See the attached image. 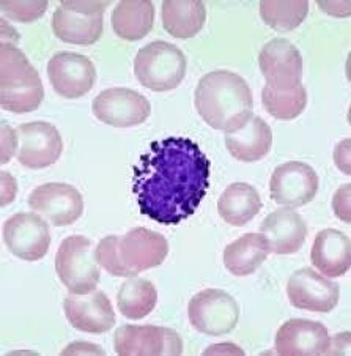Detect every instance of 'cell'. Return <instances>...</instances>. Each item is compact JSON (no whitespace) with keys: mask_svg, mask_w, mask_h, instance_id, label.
Listing matches in <instances>:
<instances>
[{"mask_svg":"<svg viewBox=\"0 0 351 356\" xmlns=\"http://www.w3.org/2000/svg\"><path fill=\"white\" fill-rule=\"evenodd\" d=\"M210 172V159L194 140L153 142L134 168V195L140 213L161 224H180L204 200Z\"/></svg>","mask_w":351,"mask_h":356,"instance_id":"obj_1","label":"cell"},{"mask_svg":"<svg viewBox=\"0 0 351 356\" xmlns=\"http://www.w3.org/2000/svg\"><path fill=\"white\" fill-rule=\"evenodd\" d=\"M195 108L211 128L234 133L252 117V90L240 74L211 71L195 88Z\"/></svg>","mask_w":351,"mask_h":356,"instance_id":"obj_2","label":"cell"},{"mask_svg":"<svg viewBox=\"0 0 351 356\" xmlns=\"http://www.w3.org/2000/svg\"><path fill=\"white\" fill-rule=\"evenodd\" d=\"M95 252L98 265L112 276L136 277L168 259L169 241L164 235L138 227L122 236L107 235L98 243Z\"/></svg>","mask_w":351,"mask_h":356,"instance_id":"obj_3","label":"cell"},{"mask_svg":"<svg viewBox=\"0 0 351 356\" xmlns=\"http://www.w3.org/2000/svg\"><path fill=\"white\" fill-rule=\"evenodd\" d=\"M44 99L38 71L16 46H0V106L15 114L37 111Z\"/></svg>","mask_w":351,"mask_h":356,"instance_id":"obj_4","label":"cell"},{"mask_svg":"<svg viewBox=\"0 0 351 356\" xmlns=\"http://www.w3.org/2000/svg\"><path fill=\"white\" fill-rule=\"evenodd\" d=\"M188 60L180 47L168 41H153L136 54L134 74L153 92H169L181 84Z\"/></svg>","mask_w":351,"mask_h":356,"instance_id":"obj_5","label":"cell"},{"mask_svg":"<svg viewBox=\"0 0 351 356\" xmlns=\"http://www.w3.org/2000/svg\"><path fill=\"white\" fill-rule=\"evenodd\" d=\"M56 271L70 293L84 295L97 290L99 268L93 241L84 235L65 238L56 256Z\"/></svg>","mask_w":351,"mask_h":356,"instance_id":"obj_6","label":"cell"},{"mask_svg":"<svg viewBox=\"0 0 351 356\" xmlns=\"http://www.w3.org/2000/svg\"><path fill=\"white\" fill-rule=\"evenodd\" d=\"M109 2H62L52 16V31L70 44H95L104 32Z\"/></svg>","mask_w":351,"mask_h":356,"instance_id":"obj_7","label":"cell"},{"mask_svg":"<svg viewBox=\"0 0 351 356\" xmlns=\"http://www.w3.org/2000/svg\"><path fill=\"white\" fill-rule=\"evenodd\" d=\"M189 322L208 336H222L235 330L240 306L235 298L219 289H206L194 295L188 306Z\"/></svg>","mask_w":351,"mask_h":356,"instance_id":"obj_8","label":"cell"},{"mask_svg":"<svg viewBox=\"0 0 351 356\" xmlns=\"http://www.w3.org/2000/svg\"><path fill=\"white\" fill-rule=\"evenodd\" d=\"M3 241L17 259L37 262L49 251V225L37 213H16L3 224Z\"/></svg>","mask_w":351,"mask_h":356,"instance_id":"obj_9","label":"cell"},{"mask_svg":"<svg viewBox=\"0 0 351 356\" xmlns=\"http://www.w3.org/2000/svg\"><path fill=\"white\" fill-rule=\"evenodd\" d=\"M97 120L115 128H129L147 122L152 114L148 99L131 88H107L101 92L92 104Z\"/></svg>","mask_w":351,"mask_h":356,"instance_id":"obj_10","label":"cell"},{"mask_svg":"<svg viewBox=\"0 0 351 356\" xmlns=\"http://www.w3.org/2000/svg\"><path fill=\"white\" fill-rule=\"evenodd\" d=\"M270 193L276 204L287 209H300L311 204L317 195L318 175L306 163H284L272 172Z\"/></svg>","mask_w":351,"mask_h":356,"instance_id":"obj_11","label":"cell"},{"mask_svg":"<svg viewBox=\"0 0 351 356\" xmlns=\"http://www.w3.org/2000/svg\"><path fill=\"white\" fill-rule=\"evenodd\" d=\"M19 150L17 161L27 169H46L57 163L63 152L58 129L47 122H31L17 127Z\"/></svg>","mask_w":351,"mask_h":356,"instance_id":"obj_12","label":"cell"},{"mask_svg":"<svg viewBox=\"0 0 351 356\" xmlns=\"http://www.w3.org/2000/svg\"><path fill=\"white\" fill-rule=\"evenodd\" d=\"M28 207L52 225L63 227L82 216L84 199L74 186L67 183H46L28 195Z\"/></svg>","mask_w":351,"mask_h":356,"instance_id":"obj_13","label":"cell"},{"mask_svg":"<svg viewBox=\"0 0 351 356\" xmlns=\"http://www.w3.org/2000/svg\"><path fill=\"white\" fill-rule=\"evenodd\" d=\"M118 355H181L183 341L175 331L154 325H123L115 331Z\"/></svg>","mask_w":351,"mask_h":356,"instance_id":"obj_14","label":"cell"},{"mask_svg":"<svg viewBox=\"0 0 351 356\" xmlns=\"http://www.w3.org/2000/svg\"><path fill=\"white\" fill-rule=\"evenodd\" d=\"M47 76L60 97L74 99L92 90L97 81V68L85 56L57 52L47 63Z\"/></svg>","mask_w":351,"mask_h":356,"instance_id":"obj_15","label":"cell"},{"mask_svg":"<svg viewBox=\"0 0 351 356\" xmlns=\"http://www.w3.org/2000/svg\"><path fill=\"white\" fill-rule=\"evenodd\" d=\"M259 65L268 87L287 90L301 86L302 57L288 40L276 38L266 43L260 51Z\"/></svg>","mask_w":351,"mask_h":356,"instance_id":"obj_16","label":"cell"},{"mask_svg":"<svg viewBox=\"0 0 351 356\" xmlns=\"http://www.w3.org/2000/svg\"><path fill=\"white\" fill-rule=\"evenodd\" d=\"M290 305L311 312H331L338 302V286L312 268L295 271L287 282Z\"/></svg>","mask_w":351,"mask_h":356,"instance_id":"obj_17","label":"cell"},{"mask_svg":"<svg viewBox=\"0 0 351 356\" xmlns=\"http://www.w3.org/2000/svg\"><path fill=\"white\" fill-rule=\"evenodd\" d=\"M65 316L76 330L84 333H107L115 325V312L111 300L101 290L90 293H70L65 298Z\"/></svg>","mask_w":351,"mask_h":356,"instance_id":"obj_18","label":"cell"},{"mask_svg":"<svg viewBox=\"0 0 351 356\" xmlns=\"http://www.w3.org/2000/svg\"><path fill=\"white\" fill-rule=\"evenodd\" d=\"M329 342L331 336L323 323L291 318L277 330L275 348L279 355H325Z\"/></svg>","mask_w":351,"mask_h":356,"instance_id":"obj_19","label":"cell"},{"mask_svg":"<svg viewBox=\"0 0 351 356\" xmlns=\"http://www.w3.org/2000/svg\"><path fill=\"white\" fill-rule=\"evenodd\" d=\"M260 234L265 236L268 248L277 256L296 254L307 236V225L293 209H279L268 215L260 224Z\"/></svg>","mask_w":351,"mask_h":356,"instance_id":"obj_20","label":"cell"},{"mask_svg":"<svg viewBox=\"0 0 351 356\" xmlns=\"http://www.w3.org/2000/svg\"><path fill=\"white\" fill-rule=\"evenodd\" d=\"M272 131L263 118L251 117L234 133L225 134V147L231 156L243 163L263 159L271 150Z\"/></svg>","mask_w":351,"mask_h":356,"instance_id":"obj_21","label":"cell"},{"mask_svg":"<svg viewBox=\"0 0 351 356\" xmlns=\"http://www.w3.org/2000/svg\"><path fill=\"white\" fill-rule=\"evenodd\" d=\"M312 265L326 277H341L351 264L348 236L334 229H325L315 236L311 249Z\"/></svg>","mask_w":351,"mask_h":356,"instance_id":"obj_22","label":"cell"},{"mask_svg":"<svg viewBox=\"0 0 351 356\" xmlns=\"http://www.w3.org/2000/svg\"><path fill=\"white\" fill-rule=\"evenodd\" d=\"M261 199L257 189L249 183H231L218 200V213L225 222L235 227L247 224L261 210Z\"/></svg>","mask_w":351,"mask_h":356,"instance_id":"obj_23","label":"cell"},{"mask_svg":"<svg viewBox=\"0 0 351 356\" xmlns=\"http://www.w3.org/2000/svg\"><path fill=\"white\" fill-rule=\"evenodd\" d=\"M206 8L199 0H168L163 3V26L172 37L188 40L205 26Z\"/></svg>","mask_w":351,"mask_h":356,"instance_id":"obj_24","label":"cell"},{"mask_svg":"<svg viewBox=\"0 0 351 356\" xmlns=\"http://www.w3.org/2000/svg\"><path fill=\"white\" fill-rule=\"evenodd\" d=\"M270 248L261 234H246L224 249V265L235 276H249L268 259Z\"/></svg>","mask_w":351,"mask_h":356,"instance_id":"obj_25","label":"cell"},{"mask_svg":"<svg viewBox=\"0 0 351 356\" xmlns=\"http://www.w3.org/2000/svg\"><path fill=\"white\" fill-rule=\"evenodd\" d=\"M112 29L118 38L138 41L152 32L154 24V5L148 0L142 2H120L111 17Z\"/></svg>","mask_w":351,"mask_h":356,"instance_id":"obj_26","label":"cell"},{"mask_svg":"<svg viewBox=\"0 0 351 356\" xmlns=\"http://www.w3.org/2000/svg\"><path fill=\"white\" fill-rule=\"evenodd\" d=\"M158 292L154 284L147 279H129L123 282L117 293V306L126 318L147 317L156 307Z\"/></svg>","mask_w":351,"mask_h":356,"instance_id":"obj_27","label":"cell"},{"mask_svg":"<svg viewBox=\"0 0 351 356\" xmlns=\"http://www.w3.org/2000/svg\"><path fill=\"white\" fill-rule=\"evenodd\" d=\"M261 103L270 115L277 120H295L307 106V92L302 86L287 90H277L265 86L261 90Z\"/></svg>","mask_w":351,"mask_h":356,"instance_id":"obj_28","label":"cell"},{"mask_svg":"<svg viewBox=\"0 0 351 356\" xmlns=\"http://www.w3.org/2000/svg\"><path fill=\"white\" fill-rule=\"evenodd\" d=\"M309 3L296 2H260V16L266 26L277 32H290L307 17Z\"/></svg>","mask_w":351,"mask_h":356,"instance_id":"obj_29","label":"cell"},{"mask_svg":"<svg viewBox=\"0 0 351 356\" xmlns=\"http://www.w3.org/2000/svg\"><path fill=\"white\" fill-rule=\"evenodd\" d=\"M47 10V2H2L0 11L17 22H33Z\"/></svg>","mask_w":351,"mask_h":356,"instance_id":"obj_30","label":"cell"},{"mask_svg":"<svg viewBox=\"0 0 351 356\" xmlns=\"http://www.w3.org/2000/svg\"><path fill=\"white\" fill-rule=\"evenodd\" d=\"M350 189L351 186L343 185L336 191L334 199H332V210H334L336 216L342 219L343 222H350Z\"/></svg>","mask_w":351,"mask_h":356,"instance_id":"obj_31","label":"cell"},{"mask_svg":"<svg viewBox=\"0 0 351 356\" xmlns=\"http://www.w3.org/2000/svg\"><path fill=\"white\" fill-rule=\"evenodd\" d=\"M0 131H2V164H5L10 161L15 153H17L16 147L19 144V138H17V131L10 128L7 122L0 123Z\"/></svg>","mask_w":351,"mask_h":356,"instance_id":"obj_32","label":"cell"},{"mask_svg":"<svg viewBox=\"0 0 351 356\" xmlns=\"http://www.w3.org/2000/svg\"><path fill=\"white\" fill-rule=\"evenodd\" d=\"M0 180H2V205H8L15 200L17 193L16 180L8 172H0Z\"/></svg>","mask_w":351,"mask_h":356,"instance_id":"obj_33","label":"cell"},{"mask_svg":"<svg viewBox=\"0 0 351 356\" xmlns=\"http://www.w3.org/2000/svg\"><path fill=\"white\" fill-rule=\"evenodd\" d=\"M334 161L343 174H350V139H343L334 150Z\"/></svg>","mask_w":351,"mask_h":356,"instance_id":"obj_34","label":"cell"},{"mask_svg":"<svg viewBox=\"0 0 351 356\" xmlns=\"http://www.w3.org/2000/svg\"><path fill=\"white\" fill-rule=\"evenodd\" d=\"M62 355H104V350L101 347L93 346V343H87L84 341L70 343V346L63 350Z\"/></svg>","mask_w":351,"mask_h":356,"instance_id":"obj_35","label":"cell"},{"mask_svg":"<svg viewBox=\"0 0 351 356\" xmlns=\"http://www.w3.org/2000/svg\"><path fill=\"white\" fill-rule=\"evenodd\" d=\"M318 8L334 17L350 16V2H318Z\"/></svg>","mask_w":351,"mask_h":356,"instance_id":"obj_36","label":"cell"},{"mask_svg":"<svg viewBox=\"0 0 351 356\" xmlns=\"http://www.w3.org/2000/svg\"><path fill=\"white\" fill-rule=\"evenodd\" d=\"M19 38V33L5 21V17H2L0 19V40H2V46H16Z\"/></svg>","mask_w":351,"mask_h":356,"instance_id":"obj_37","label":"cell"},{"mask_svg":"<svg viewBox=\"0 0 351 356\" xmlns=\"http://www.w3.org/2000/svg\"><path fill=\"white\" fill-rule=\"evenodd\" d=\"M348 352H350V333L336 334L334 339H331V342H329L328 353H332V355L345 353L347 355Z\"/></svg>","mask_w":351,"mask_h":356,"instance_id":"obj_38","label":"cell"},{"mask_svg":"<svg viewBox=\"0 0 351 356\" xmlns=\"http://www.w3.org/2000/svg\"><path fill=\"white\" fill-rule=\"evenodd\" d=\"M205 355H245V350L236 347L235 343H219L205 350Z\"/></svg>","mask_w":351,"mask_h":356,"instance_id":"obj_39","label":"cell"}]
</instances>
